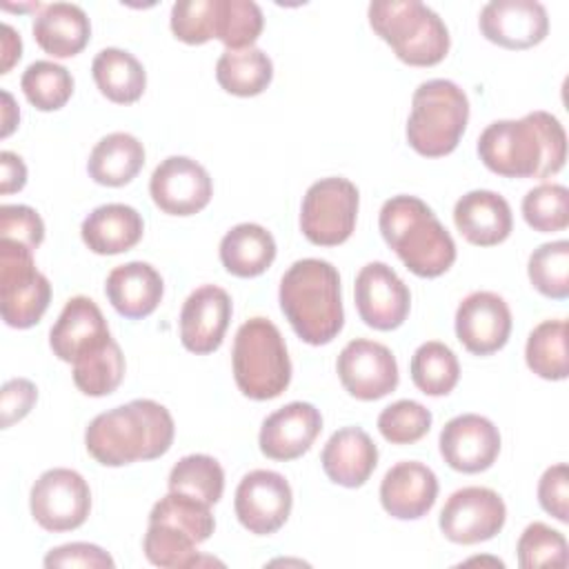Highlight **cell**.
<instances>
[{"mask_svg": "<svg viewBox=\"0 0 569 569\" xmlns=\"http://www.w3.org/2000/svg\"><path fill=\"white\" fill-rule=\"evenodd\" d=\"M111 340L107 320L100 307L87 296H73L62 307L58 320L49 331V345L62 362H76L78 358L104 347Z\"/></svg>", "mask_w": 569, "mask_h": 569, "instance_id": "ffe728a7", "label": "cell"}, {"mask_svg": "<svg viewBox=\"0 0 569 569\" xmlns=\"http://www.w3.org/2000/svg\"><path fill=\"white\" fill-rule=\"evenodd\" d=\"M273 78V62L271 58L258 49H224L216 62V80L218 84L240 98H251L262 93Z\"/></svg>", "mask_w": 569, "mask_h": 569, "instance_id": "4dcf8cb0", "label": "cell"}, {"mask_svg": "<svg viewBox=\"0 0 569 569\" xmlns=\"http://www.w3.org/2000/svg\"><path fill=\"white\" fill-rule=\"evenodd\" d=\"M47 569H67V567H80V569H113V558L98 545L91 542H67L56 549H51L44 556Z\"/></svg>", "mask_w": 569, "mask_h": 569, "instance_id": "bcb514c9", "label": "cell"}, {"mask_svg": "<svg viewBox=\"0 0 569 569\" xmlns=\"http://www.w3.org/2000/svg\"><path fill=\"white\" fill-rule=\"evenodd\" d=\"M385 242L418 278H438L456 262V242L431 207L416 196L389 198L378 218Z\"/></svg>", "mask_w": 569, "mask_h": 569, "instance_id": "277c9868", "label": "cell"}, {"mask_svg": "<svg viewBox=\"0 0 569 569\" xmlns=\"http://www.w3.org/2000/svg\"><path fill=\"white\" fill-rule=\"evenodd\" d=\"M20 87L36 109L58 111L69 102L73 93V76L58 62L36 60L24 69Z\"/></svg>", "mask_w": 569, "mask_h": 569, "instance_id": "8d00e7d4", "label": "cell"}, {"mask_svg": "<svg viewBox=\"0 0 569 569\" xmlns=\"http://www.w3.org/2000/svg\"><path fill=\"white\" fill-rule=\"evenodd\" d=\"M31 31L44 53L53 58H71L87 47L91 38V22L82 7L71 2H51L33 18Z\"/></svg>", "mask_w": 569, "mask_h": 569, "instance_id": "4316f807", "label": "cell"}, {"mask_svg": "<svg viewBox=\"0 0 569 569\" xmlns=\"http://www.w3.org/2000/svg\"><path fill=\"white\" fill-rule=\"evenodd\" d=\"M38 389L27 378H11L0 389V413L2 429H9L13 422H20L36 405Z\"/></svg>", "mask_w": 569, "mask_h": 569, "instance_id": "c3c4849f", "label": "cell"}, {"mask_svg": "<svg viewBox=\"0 0 569 569\" xmlns=\"http://www.w3.org/2000/svg\"><path fill=\"white\" fill-rule=\"evenodd\" d=\"M360 193L358 187L342 178H320L313 182L300 207V229L311 244L336 247L349 240L356 229Z\"/></svg>", "mask_w": 569, "mask_h": 569, "instance_id": "9c48e42d", "label": "cell"}, {"mask_svg": "<svg viewBox=\"0 0 569 569\" xmlns=\"http://www.w3.org/2000/svg\"><path fill=\"white\" fill-rule=\"evenodd\" d=\"M264 18L253 0H216L213 38L227 49H249L262 33Z\"/></svg>", "mask_w": 569, "mask_h": 569, "instance_id": "74e56055", "label": "cell"}, {"mask_svg": "<svg viewBox=\"0 0 569 569\" xmlns=\"http://www.w3.org/2000/svg\"><path fill=\"white\" fill-rule=\"evenodd\" d=\"M431 411L416 400H396L378 416V429L391 445H413L431 429Z\"/></svg>", "mask_w": 569, "mask_h": 569, "instance_id": "7bdbcfd3", "label": "cell"}, {"mask_svg": "<svg viewBox=\"0 0 569 569\" xmlns=\"http://www.w3.org/2000/svg\"><path fill=\"white\" fill-rule=\"evenodd\" d=\"M438 496L436 473L416 460L393 465L380 482L382 509L398 520H418L431 511Z\"/></svg>", "mask_w": 569, "mask_h": 569, "instance_id": "7402d4cb", "label": "cell"}, {"mask_svg": "<svg viewBox=\"0 0 569 569\" xmlns=\"http://www.w3.org/2000/svg\"><path fill=\"white\" fill-rule=\"evenodd\" d=\"M149 193L160 211L169 216H193L209 204L213 182L200 162L187 156H169L153 169Z\"/></svg>", "mask_w": 569, "mask_h": 569, "instance_id": "9a60e30c", "label": "cell"}, {"mask_svg": "<svg viewBox=\"0 0 569 569\" xmlns=\"http://www.w3.org/2000/svg\"><path fill=\"white\" fill-rule=\"evenodd\" d=\"M173 431V418L164 405L138 398L98 413L84 431V447L96 462L122 467L164 456Z\"/></svg>", "mask_w": 569, "mask_h": 569, "instance_id": "7a4b0ae2", "label": "cell"}, {"mask_svg": "<svg viewBox=\"0 0 569 569\" xmlns=\"http://www.w3.org/2000/svg\"><path fill=\"white\" fill-rule=\"evenodd\" d=\"M353 298L360 320L378 331L398 329L411 307L409 287L385 262H369L358 271Z\"/></svg>", "mask_w": 569, "mask_h": 569, "instance_id": "5bb4252c", "label": "cell"}, {"mask_svg": "<svg viewBox=\"0 0 569 569\" xmlns=\"http://www.w3.org/2000/svg\"><path fill=\"white\" fill-rule=\"evenodd\" d=\"M142 549L147 560L156 567L178 569L200 562L198 542L189 533L164 522H149Z\"/></svg>", "mask_w": 569, "mask_h": 569, "instance_id": "ab89813d", "label": "cell"}, {"mask_svg": "<svg viewBox=\"0 0 569 569\" xmlns=\"http://www.w3.org/2000/svg\"><path fill=\"white\" fill-rule=\"evenodd\" d=\"M478 27L502 49H529L547 38L549 18L536 0H491L480 9Z\"/></svg>", "mask_w": 569, "mask_h": 569, "instance_id": "ac0fdd59", "label": "cell"}, {"mask_svg": "<svg viewBox=\"0 0 569 569\" xmlns=\"http://www.w3.org/2000/svg\"><path fill=\"white\" fill-rule=\"evenodd\" d=\"M291 505L293 493L287 478L271 469H253L242 476L233 498L240 525L256 536L276 533L287 522Z\"/></svg>", "mask_w": 569, "mask_h": 569, "instance_id": "7c38bea8", "label": "cell"}, {"mask_svg": "<svg viewBox=\"0 0 569 569\" xmlns=\"http://www.w3.org/2000/svg\"><path fill=\"white\" fill-rule=\"evenodd\" d=\"M124 378V356L120 345L111 338L104 347L78 358L73 362V382L84 396H109Z\"/></svg>", "mask_w": 569, "mask_h": 569, "instance_id": "836d02e7", "label": "cell"}, {"mask_svg": "<svg viewBox=\"0 0 569 569\" xmlns=\"http://www.w3.org/2000/svg\"><path fill=\"white\" fill-rule=\"evenodd\" d=\"M467 122V93L451 80L433 78L413 91L407 142L425 158H442L458 147Z\"/></svg>", "mask_w": 569, "mask_h": 569, "instance_id": "52a82bcc", "label": "cell"}, {"mask_svg": "<svg viewBox=\"0 0 569 569\" xmlns=\"http://www.w3.org/2000/svg\"><path fill=\"white\" fill-rule=\"evenodd\" d=\"M27 184V167L13 151L0 153V193L9 196Z\"/></svg>", "mask_w": 569, "mask_h": 569, "instance_id": "681fc988", "label": "cell"}, {"mask_svg": "<svg viewBox=\"0 0 569 569\" xmlns=\"http://www.w3.org/2000/svg\"><path fill=\"white\" fill-rule=\"evenodd\" d=\"M518 565L522 569H538V567H567L569 549L567 540L558 529H551L545 522H531L518 538L516 545Z\"/></svg>", "mask_w": 569, "mask_h": 569, "instance_id": "b9f144b4", "label": "cell"}, {"mask_svg": "<svg viewBox=\"0 0 569 569\" xmlns=\"http://www.w3.org/2000/svg\"><path fill=\"white\" fill-rule=\"evenodd\" d=\"M527 367L545 380H565L569 376L567 358V320H542L527 338Z\"/></svg>", "mask_w": 569, "mask_h": 569, "instance_id": "1f68e13d", "label": "cell"}, {"mask_svg": "<svg viewBox=\"0 0 569 569\" xmlns=\"http://www.w3.org/2000/svg\"><path fill=\"white\" fill-rule=\"evenodd\" d=\"M280 309L307 345H329L345 325L338 269L320 258L296 260L282 276Z\"/></svg>", "mask_w": 569, "mask_h": 569, "instance_id": "3957f363", "label": "cell"}, {"mask_svg": "<svg viewBox=\"0 0 569 569\" xmlns=\"http://www.w3.org/2000/svg\"><path fill=\"white\" fill-rule=\"evenodd\" d=\"M453 222L460 236L476 247L500 244L513 229L509 202L489 189L465 193L453 207Z\"/></svg>", "mask_w": 569, "mask_h": 569, "instance_id": "603a6c76", "label": "cell"}, {"mask_svg": "<svg viewBox=\"0 0 569 569\" xmlns=\"http://www.w3.org/2000/svg\"><path fill=\"white\" fill-rule=\"evenodd\" d=\"M411 380L427 396H447L460 378L456 353L438 340L422 342L411 356Z\"/></svg>", "mask_w": 569, "mask_h": 569, "instance_id": "d6a6232c", "label": "cell"}, {"mask_svg": "<svg viewBox=\"0 0 569 569\" xmlns=\"http://www.w3.org/2000/svg\"><path fill=\"white\" fill-rule=\"evenodd\" d=\"M231 320V298L216 284H202L189 293L180 309V340L187 351L213 353Z\"/></svg>", "mask_w": 569, "mask_h": 569, "instance_id": "d6986e66", "label": "cell"}, {"mask_svg": "<svg viewBox=\"0 0 569 569\" xmlns=\"http://www.w3.org/2000/svg\"><path fill=\"white\" fill-rule=\"evenodd\" d=\"M540 507L560 522H569V471L565 462L545 469L538 482Z\"/></svg>", "mask_w": 569, "mask_h": 569, "instance_id": "7dc6e473", "label": "cell"}, {"mask_svg": "<svg viewBox=\"0 0 569 569\" xmlns=\"http://www.w3.org/2000/svg\"><path fill=\"white\" fill-rule=\"evenodd\" d=\"M104 293L120 316L140 320L151 316L160 305L164 282L156 267L142 260H133L111 269L104 282Z\"/></svg>", "mask_w": 569, "mask_h": 569, "instance_id": "d4e9b609", "label": "cell"}, {"mask_svg": "<svg viewBox=\"0 0 569 569\" xmlns=\"http://www.w3.org/2000/svg\"><path fill=\"white\" fill-rule=\"evenodd\" d=\"M322 431V416L311 402H289L264 418L258 436L260 451L271 460H296L309 451Z\"/></svg>", "mask_w": 569, "mask_h": 569, "instance_id": "44dd1931", "label": "cell"}, {"mask_svg": "<svg viewBox=\"0 0 569 569\" xmlns=\"http://www.w3.org/2000/svg\"><path fill=\"white\" fill-rule=\"evenodd\" d=\"M482 164L505 178H549L567 160V136L560 120L531 111L518 120H496L478 138Z\"/></svg>", "mask_w": 569, "mask_h": 569, "instance_id": "6da1fadb", "label": "cell"}, {"mask_svg": "<svg viewBox=\"0 0 569 569\" xmlns=\"http://www.w3.org/2000/svg\"><path fill=\"white\" fill-rule=\"evenodd\" d=\"M527 273L536 291L565 300L569 296V240H553L533 249Z\"/></svg>", "mask_w": 569, "mask_h": 569, "instance_id": "f35d334b", "label": "cell"}, {"mask_svg": "<svg viewBox=\"0 0 569 569\" xmlns=\"http://www.w3.org/2000/svg\"><path fill=\"white\" fill-rule=\"evenodd\" d=\"M2 102H4V107H2V131H0V136L7 138L16 129L18 120H20V111H18V107H16V102H13L9 91H2Z\"/></svg>", "mask_w": 569, "mask_h": 569, "instance_id": "816d5d0a", "label": "cell"}, {"mask_svg": "<svg viewBox=\"0 0 569 569\" xmlns=\"http://www.w3.org/2000/svg\"><path fill=\"white\" fill-rule=\"evenodd\" d=\"M29 507L33 520L44 531H73L84 525L91 511V491L78 471L56 467L33 482Z\"/></svg>", "mask_w": 569, "mask_h": 569, "instance_id": "30bf717a", "label": "cell"}, {"mask_svg": "<svg viewBox=\"0 0 569 569\" xmlns=\"http://www.w3.org/2000/svg\"><path fill=\"white\" fill-rule=\"evenodd\" d=\"M149 522L171 525V527L189 533L198 545L209 540V536L216 529L211 505H207L189 493H182V491H169L167 496H162L153 505V509L149 513Z\"/></svg>", "mask_w": 569, "mask_h": 569, "instance_id": "e575fe53", "label": "cell"}, {"mask_svg": "<svg viewBox=\"0 0 569 569\" xmlns=\"http://www.w3.org/2000/svg\"><path fill=\"white\" fill-rule=\"evenodd\" d=\"M345 391L358 400H380L398 387V362L389 347L356 338L347 342L336 362Z\"/></svg>", "mask_w": 569, "mask_h": 569, "instance_id": "4fadbf2b", "label": "cell"}, {"mask_svg": "<svg viewBox=\"0 0 569 569\" xmlns=\"http://www.w3.org/2000/svg\"><path fill=\"white\" fill-rule=\"evenodd\" d=\"M169 491H182L207 505H216L224 491V471L207 453L184 456L169 471Z\"/></svg>", "mask_w": 569, "mask_h": 569, "instance_id": "d590c367", "label": "cell"}, {"mask_svg": "<svg viewBox=\"0 0 569 569\" xmlns=\"http://www.w3.org/2000/svg\"><path fill=\"white\" fill-rule=\"evenodd\" d=\"M216 0H180L171 7V31L187 44H204L213 38Z\"/></svg>", "mask_w": 569, "mask_h": 569, "instance_id": "ee69618b", "label": "cell"}, {"mask_svg": "<svg viewBox=\"0 0 569 569\" xmlns=\"http://www.w3.org/2000/svg\"><path fill=\"white\" fill-rule=\"evenodd\" d=\"M369 24L411 67L442 62L451 44L442 18L418 0H376L369 4Z\"/></svg>", "mask_w": 569, "mask_h": 569, "instance_id": "5b68a950", "label": "cell"}, {"mask_svg": "<svg viewBox=\"0 0 569 569\" xmlns=\"http://www.w3.org/2000/svg\"><path fill=\"white\" fill-rule=\"evenodd\" d=\"M511 333V311L502 296L473 291L456 309V336L473 356L500 351Z\"/></svg>", "mask_w": 569, "mask_h": 569, "instance_id": "2e32d148", "label": "cell"}, {"mask_svg": "<svg viewBox=\"0 0 569 569\" xmlns=\"http://www.w3.org/2000/svg\"><path fill=\"white\" fill-rule=\"evenodd\" d=\"M144 167L142 142L124 131H113L96 142L89 153L87 171L93 182L104 187L129 184Z\"/></svg>", "mask_w": 569, "mask_h": 569, "instance_id": "f1b7e54d", "label": "cell"}, {"mask_svg": "<svg viewBox=\"0 0 569 569\" xmlns=\"http://www.w3.org/2000/svg\"><path fill=\"white\" fill-rule=\"evenodd\" d=\"M22 56V40L20 36L13 31L11 24H2V67L0 73H9L11 67L20 60Z\"/></svg>", "mask_w": 569, "mask_h": 569, "instance_id": "f907efd6", "label": "cell"}, {"mask_svg": "<svg viewBox=\"0 0 569 569\" xmlns=\"http://www.w3.org/2000/svg\"><path fill=\"white\" fill-rule=\"evenodd\" d=\"M438 445L451 469L480 473L489 469L500 453V431L485 416L460 413L442 427Z\"/></svg>", "mask_w": 569, "mask_h": 569, "instance_id": "e0dca14e", "label": "cell"}, {"mask_svg": "<svg viewBox=\"0 0 569 569\" xmlns=\"http://www.w3.org/2000/svg\"><path fill=\"white\" fill-rule=\"evenodd\" d=\"M51 302V284L36 269L33 251L0 240V311L13 329H29L40 322Z\"/></svg>", "mask_w": 569, "mask_h": 569, "instance_id": "ba28073f", "label": "cell"}, {"mask_svg": "<svg viewBox=\"0 0 569 569\" xmlns=\"http://www.w3.org/2000/svg\"><path fill=\"white\" fill-rule=\"evenodd\" d=\"M0 240L18 242L36 251L44 240V222L40 213L27 204L0 207Z\"/></svg>", "mask_w": 569, "mask_h": 569, "instance_id": "f6af8a7d", "label": "cell"}, {"mask_svg": "<svg viewBox=\"0 0 569 569\" xmlns=\"http://www.w3.org/2000/svg\"><path fill=\"white\" fill-rule=\"evenodd\" d=\"M238 389L251 400L278 398L291 382V360L280 329L262 318L240 325L231 351Z\"/></svg>", "mask_w": 569, "mask_h": 569, "instance_id": "8992f818", "label": "cell"}, {"mask_svg": "<svg viewBox=\"0 0 569 569\" xmlns=\"http://www.w3.org/2000/svg\"><path fill=\"white\" fill-rule=\"evenodd\" d=\"M91 76L100 93L116 104L138 102L147 87V71L142 62L118 47H107L96 53Z\"/></svg>", "mask_w": 569, "mask_h": 569, "instance_id": "f546056e", "label": "cell"}, {"mask_svg": "<svg viewBox=\"0 0 569 569\" xmlns=\"http://www.w3.org/2000/svg\"><path fill=\"white\" fill-rule=\"evenodd\" d=\"M276 260V240L271 231L256 222L231 227L220 240V262L238 278H256Z\"/></svg>", "mask_w": 569, "mask_h": 569, "instance_id": "83f0119b", "label": "cell"}, {"mask_svg": "<svg viewBox=\"0 0 569 569\" xmlns=\"http://www.w3.org/2000/svg\"><path fill=\"white\" fill-rule=\"evenodd\" d=\"M525 222L540 233L562 231L569 224V191L558 182H542L522 198Z\"/></svg>", "mask_w": 569, "mask_h": 569, "instance_id": "60d3db41", "label": "cell"}, {"mask_svg": "<svg viewBox=\"0 0 569 569\" xmlns=\"http://www.w3.org/2000/svg\"><path fill=\"white\" fill-rule=\"evenodd\" d=\"M507 520L505 500L489 487H462L453 491L438 518L440 531L456 545L491 540Z\"/></svg>", "mask_w": 569, "mask_h": 569, "instance_id": "8fae6325", "label": "cell"}, {"mask_svg": "<svg viewBox=\"0 0 569 569\" xmlns=\"http://www.w3.org/2000/svg\"><path fill=\"white\" fill-rule=\"evenodd\" d=\"M327 478L340 487H362L378 465V447L360 427H342L331 433L322 453Z\"/></svg>", "mask_w": 569, "mask_h": 569, "instance_id": "cb8c5ba5", "label": "cell"}, {"mask_svg": "<svg viewBox=\"0 0 569 569\" xmlns=\"http://www.w3.org/2000/svg\"><path fill=\"white\" fill-rule=\"evenodd\" d=\"M144 231L142 216L122 202L96 207L80 227L82 242L98 256H116L133 249Z\"/></svg>", "mask_w": 569, "mask_h": 569, "instance_id": "484cf974", "label": "cell"}]
</instances>
